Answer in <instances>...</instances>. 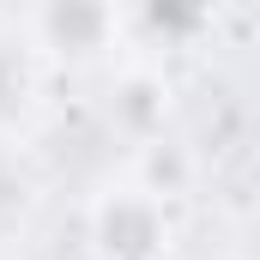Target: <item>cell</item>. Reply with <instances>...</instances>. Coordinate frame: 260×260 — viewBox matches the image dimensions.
I'll return each instance as SVG.
<instances>
[{"instance_id":"obj_1","label":"cell","mask_w":260,"mask_h":260,"mask_svg":"<svg viewBox=\"0 0 260 260\" xmlns=\"http://www.w3.org/2000/svg\"><path fill=\"white\" fill-rule=\"evenodd\" d=\"M85 230H91L97 260H164L170 236H176V224L164 212V194L139 188V182L103 188L85 212Z\"/></svg>"},{"instance_id":"obj_2","label":"cell","mask_w":260,"mask_h":260,"mask_svg":"<svg viewBox=\"0 0 260 260\" xmlns=\"http://www.w3.org/2000/svg\"><path fill=\"white\" fill-rule=\"evenodd\" d=\"M121 37V0H37L30 6V55L67 67L103 61Z\"/></svg>"},{"instance_id":"obj_3","label":"cell","mask_w":260,"mask_h":260,"mask_svg":"<svg viewBox=\"0 0 260 260\" xmlns=\"http://www.w3.org/2000/svg\"><path fill=\"white\" fill-rule=\"evenodd\" d=\"M30 97H37V73H30V49L24 43H6L0 37V139L24 121V109H30Z\"/></svg>"},{"instance_id":"obj_4","label":"cell","mask_w":260,"mask_h":260,"mask_svg":"<svg viewBox=\"0 0 260 260\" xmlns=\"http://www.w3.org/2000/svg\"><path fill=\"white\" fill-rule=\"evenodd\" d=\"M30 206H37V182L18 170V157H12V151H0V230L24 224V218H30Z\"/></svg>"}]
</instances>
